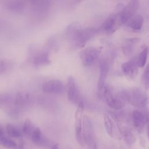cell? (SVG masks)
I'll list each match as a JSON object with an SVG mask.
<instances>
[{
	"mask_svg": "<svg viewBox=\"0 0 149 149\" xmlns=\"http://www.w3.org/2000/svg\"><path fill=\"white\" fill-rule=\"evenodd\" d=\"M84 109V105L83 101H81L77 105V108L76 111L74 118V135L75 139L79 145L84 146L85 145L83 137V111Z\"/></svg>",
	"mask_w": 149,
	"mask_h": 149,
	"instance_id": "cell-5",
	"label": "cell"
},
{
	"mask_svg": "<svg viewBox=\"0 0 149 149\" xmlns=\"http://www.w3.org/2000/svg\"><path fill=\"white\" fill-rule=\"evenodd\" d=\"M82 1H83V0H74V3H80V2H81Z\"/></svg>",
	"mask_w": 149,
	"mask_h": 149,
	"instance_id": "cell-32",
	"label": "cell"
},
{
	"mask_svg": "<svg viewBox=\"0 0 149 149\" xmlns=\"http://www.w3.org/2000/svg\"><path fill=\"white\" fill-rule=\"evenodd\" d=\"M126 102L139 109L148 107L149 96L147 93L139 87H131L122 90Z\"/></svg>",
	"mask_w": 149,
	"mask_h": 149,
	"instance_id": "cell-2",
	"label": "cell"
},
{
	"mask_svg": "<svg viewBox=\"0 0 149 149\" xmlns=\"http://www.w3.org/2000/svg\"><path fill=\"white\" fill-rule=\"evenodd\" d=\"M24 141L22 140H21L18 146V149H24Z\"/></svg>",
	"mask_w": 149,
	"mask_h": 149,
	"instance_id": "cell-28",
	"label": "cell"
},
{
	"mask_svg": "<svg viewBox=\"0 0 149 149\" xmlns=\"http://www.w3.org/2000/svg\"><path fill=\"white\" fill-rule=\"evenodd\" d=\"M44 93L50 94H61L65 90L64 84L60 80L51 79L44 82L42 85Z\"/></svg>",
	"mask_w": 149,
	"mask_h": 149,
	"instance_id": "cell-9",
	"label": "cell"
},
{
	"mask_svg": "<svg viewBox=\"0 0 149 149\" xmlns=\"http://www.w3.org/2000/svg\"><path fill=\"white\" fill-rule=\"evenodd\" d=\"M100 76L98 81L97 89L99 93H101L104 89L106 79L109 71V66L106 60H102L100 66Z\"/></svg>",
	"mask_w": 149,
	"mask_h": 149,
	"instance_id": "cell-14",
	"label": "cell"
},
{
	"mask_svg": "<svg viewBox=\"0 0 149 149\" xmlns=\"http://www.w3.org/2000/svg\"><path fill=\"white\" fill-rule=\"evenodd\" d=\"M24 6V0H9L7 3V8L13 12H20Z\"/></svg>",
	"mask_w": 149,
	"mask_h": 149,
	"instance_id": "cell-20",
	"label": "cell"
},
{
	"mask_svg": "<svg viewBox=\"0 0 149 149\" xmlns=\"http://www.w3.org/2000/svg\"><path fill=\"white\" fill-rule=\"evenodd\" d=\"M146 130H147V136L149 139V115L147 117V123H146Z\"/></svg>",
	"mask_w": 149,
	"mask_h": 149,
	"instance_id": "cell-27",
	"label": "cell"
},
{
	"mask_svg": "<svg viewBox=\"0 0 149 149\" xmlns=\"http://www.w3.org/2000/svg\"><path fill=\"white\" fill-rule=\"evenodd\" d=\"M121 70L123 75L128 80H134L138 74L137 57L123 63L121 65Z\"/></svg>",
	"mask_w": 149,
	"mask_h": 149,
	"instance_id": "cell-11",
	"label": "cell"
},
{
	"mask_svg": "<svg viewBox=\"0 0 149 149\" xmlns=\"http://www.w3.org/2000/svg\"><path fill=\"white\" fill-rule=\"evenodd\" d=\"M117 127L119 134L121 135L125 143L128 146L133 145L136 141V136L131 129L124 125L120 121H117Z\"/></svg>",
	"mask_w": 149,
	"mask_h": 149,
	"instance_id": "cell-13",
	"label": "cell"
},
{
	"mask_svg": "<svg viewBox=\"0 0 149 149\" xmlns=\"http://www.w3.org/2000/svg\"><path fill=\"white\" fill-rule=\"evenodd\" d=\"M99 30L95 27L82 29L78 24L73 23L69 25L66 30L68 38L76 48H81L98 33Z\"/></svg>",
	"mask_w": 149,
	"mask_h": 149,
	"instance_id": "cell-1",
	"label": "cell"
},
{
	"mask_svg": "<svg viewBox=\"0 0 149 149\" xmlns=\"http://www.w3.org/2000/svg\"><path fill=\"white\" fill-rule=\"evenodd\" d=\"M0 144L8 149H18V146L15 141L5 136L0 139Z\"/></svg>",
	"mask_w": 149,
	"mask_h": 149,
	"instance_id": "cell-23",
	"label": "cell"
},
{
	"mask_svg": "<svg viewBox=\"0 0 149 149\" xmlns=\"http://www.w3.org/2000/svg\"><path fill=\"white\" fill-rule=\"evenodd\" d=\"M30 1V2L33 5H34L37 2V1H38V0H29Z\"/></svg>",
	"mask_w": 149,
	"mask_h": 149,
	"instance_id": "cell-31",
	"label": "cell"
},
{
	"mask_svg": "<svg viewBox=\"0 0 149 149\" xmlns=\"http://www.w3.org/2000/svg\"><path fill=\"white\" fill-rule=\"evenodd\" d=\"M89 149H91V148H89Z\"/></svg>",
	"mask_w": 149,
	"mask_h": 149,
	"instance_id": "cell-33",
	"label": "cell"
},
{
	"mask_svg": "<svg viewBox=\"0 0 149 149\" xmlns=\"http://www.w3.org/2000/svg\"><path fill=\"white\" fill-rule=\"evenodd\" d=\"M32 141L39 146H46L48 143L47 139L44 137L40 129L38 127H35L33 133L31 135Z\"/></svg>",
	"mask_w": 149,
	"mask_h": 149,
	"instance_id": "cell-16",
	"label": "cell"
},
{
	"mask_svg": "<svg viewBox=\"0 0 149 149\" xmlns=\"http://www.w3.org/2000/svg\"><path fill=\"white\" fill-rule=\"evenodd\" d=\"M123 24L120 12L110 15L102 23L101 29L107 34H112L118 30Z\"/></svg>",
	"mask_w": 149,
	"mask_h": 149,
	"instance_id": "cell-7",
	"label": "cell"
},
{
	"mask_svg": "<svg viewBox=\"0 0 149 149\" xmlns=\"http://www.w3.org/2000/svg\"><path fill=\"white\" fill-rule=\"evenodd\" d=\"M51 149H59V144L58 143H56L54 144L51 148Z\"/></svg>",
	"mask_w": 149,
	"mask_h": 149,
	"instance_id": "cell-29",
	"label": "cell"
},
{
	"mask_svg": "<svg viewBox=\"0 0 149 149\" xmlns=\"http://www.w3.org/2000/svg\"><path fill=\"white\" fill-rule=\"evenodd\" d=\"M139 0H130L120 12L123 24H125L130 18L135 16L139 8Z\"/></svg>",
	"mask_w": 149,
	"mask_h": 149,
	"instance_id": "cell-12",
	"label": "cell"
},
{
	"mask_svg": "<svg viewBox=\"0 0 149 149\" xmlns=\"http://www.w3.org/2000/svg\"><path fill=\"white\" fill-rule=\"evenodd\" d=\"M101 49L100 48L90 47L84 48L80 52V58L85 66L93 65L98 59Z\"/></svg>",
	"mask_w": 149,
	"mask_h": 149,
	"instance_id": "cell-8",
	"label": "cell"
},
{
	"mask_svg": "<svg viewBox=\"0 0 149 149\" xmlns=\"http://www.w3.org/2000/svg\"><path fill=\"white\" fill-rule=\"evenodd\" d=\"M149 115V108L133 110L132 115V124L134 128L139 133H142L146 126L147 117Z\"/></svg>",
	"mask_w": 149,
	"mask_h": 149,
	"instance_id": "cell-6",
	"label": "cell"
},
{
	"mask_svg": "<svg viewBox=\"0 0 149 149\" xmlns=\"http://www.w3.org/2000/svg\"><path fill=\"white\" fill-rule=\"evenodd\" d=\"M6 130L8 135L11 137L19 138L21 137L22 136L20 130L10 123H8L6 125Z\"/></svg>",
	"mask_w": 149,
	"mask_h": 149,
	"instance_id": "cell-22",
	"label": "cell"
},
{
	"mask_svg": "<svg viewBox=\"0 0 149 149\" xmlns=\"http://www.w3.org/2000/svg\"><path fill=\"white\" fill-rule=\"evenodd\" d=\"M9 66V63L7 60H1L0 61V75L5 73Z\"/></svg>",
	"mask_w": 149,
	"mask_h": 149,
	"instance_id": "cell-26",
	"label": "cell"
},
{
	"mask_svg": "<svg viewBox=\"0 0 149 149\" xmlns=\"http://www.w3.org/2000/svg\"><path fill=\"white\" fill-rule=\"evenodd\" d=\"M33 63L36 67H41L51 63L47 52H40L36 55L33 59Z\"/></svg>",
	"mask_w": 149,
	"mask_h": 149,
	"instance_id": "cell-19",
	"label": "cell"
},
{
	"mask_svg": "<svg viewBox=\"0 0 149 149\" xmlns=\"http://www.w3.org/2000/svg\"><path fill=\"white\" fill-rule=\"evenodd\" d=\"M34 129L35 127L34 126V125L32 123V122L29 119H26L23 124V132L24 134L31 136Z\"/></svg>",
	"mask_w": 149,
	"mask_h": 149,
	"instance_id": "cell-25",
	"label": "cell"
},
{
	"mask_svg": "<svg viewBox=\"0 0 149 149\" xmlns=\"http://www.w3.org/2000/svg\"><path fill=\"white\" fill-rule=\"evenodd\" d=\"M104 125L107 133L111 138H116L117 133L115 123L111 117L107 113L104 115Z\"/></svg>",
	"mask_w": 149,
	"mask_h": 149,
	"instance_id": "cell-15",
	"label": "cell"
},
{
	"mask_svg": "<svg viewBox=\"0 0 149 149\" xmlns=\"http://www.w3.org/2000/svg\"><path fill=\"white\" fill-rule=\"evenodd\" d=\"M4 136V133H3V129L0 126V139Z\"/></svg>",
	"mask_w": 149,
	"mask_h": 149,
	"instance_id": "cell-30",
	"label": "cell"
},
{
	"mask_svg": "<svg viewBox=\"0 0 149 149\" xmlns=\"http://www.w3.org/2000/svg\"><path fill=\"white\" fill-rule=\"evenodd\" d=\"M148 56V48L144 47L142 51L140 52L139 55L137 56V63L139 68H143L147 62Z\"/></svg>",
	"mask_w": 149,
	"mask_h": 149,
	"instance_id": "cell-21",
	"label": "cell"
},
{
	"mask_svg": "<svg viewBox=\"0 0 149 149\" xmlns=\"http://www.w3.org/2000/svg\"><path fill=\"white\" fill-rule=\"evenodd\" d=\"M140 41L139 38H126L122 44V49L123 52L126 55H129L133 51L134 46Z\"/></svg>",
	"mask_w": 149,
	"mask_h": 149,
	"instance_id": "cell-17",
	"label": "cell"
},
{
	"mask_svg": "<svg viewBox=\"0 0 149 149\" xmlns=\"http://www.w3.org/2000/svg\"><path fill=\"white\" fill-rule=\"evenodd\" d=\"M68 99L71 102L78 105L82 101L80 93L74 78L70 76L68 79Z\"/></svg>",
	"mask_w": 149,
	"mask_h": 149,
	"instance_id": "cell-10",
	"label": "cell"
},
{
	"mask_svg": "<svg viewBox=\"0 0 149 149\" xmlns=\"http://www.w3.org/2000/svg\"><path fill=\"white\" fill-rule=\"evenodd\" d=\"M141 83L146 90L149 91V63L146 66L141 75Z\"/></svg>",
	"mask_w": 149,
	"mask_h": 149,
	"instance_id": "cell-24",
	"label": "cell"
},
{
	"mask_svg": "<svg viewBox=\"0 0 149 149\" xmlns=\"http://www.w3.org/2000/svg\"><path fill=\"white\" fill-rule=\"evenodd\" d=\"M82 132L85 144H87L89 148L98 149L95 141L93 125L90 118L87 115L83 116Z\"/></svg>",
	"mask_w": 149,
	"mask_h": 149,
	"instance_id": "cell-4",
	"label": "cell"
},
{
	"mask_svg": "<svg viewBox=\"0 0 149 149\" xmlns=\"http://www.w3.org/2000/svg\"><path fill=\"white\" fill-rule=\"evenodd\" d=\"M102 94L105 102L112 109L120 110L126 105V101L123 97L122 90L118 93L113 92L111 88L105 86Z\"/></svg>",
	"mask_w": 149,
	"mask_h": 149,
	"instance_id": "cell-3",
	"label": "cell"
},
{
	"mask_svg": "<svg viewBox=\"0 0 149 149\" xmlns=\"http://www.w3.org/2000/svg\"><path fill=\"white\" fill-rule=\"evenodd\" d=\"M143 23V17L140 15H137L130 18L125 24L134 30H140L142 28Z\"/></svg>",
	"mask_w": 149,
	"mask_h": 149,
	"instance_id": "cell-18",
	"label": "cell"
}]
</instances>
